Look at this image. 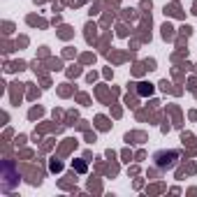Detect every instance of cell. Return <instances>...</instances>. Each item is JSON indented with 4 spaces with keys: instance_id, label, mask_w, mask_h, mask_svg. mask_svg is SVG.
I'll return each mask as SVG.
<instances>
[{
    "instance_id": "obj_1",
    "label": "cell",
    "mask_w": 197,
    "mask_h": 197,
    "mask_svg": "<svg viewBox=\"0 0 197 197\" xmlns=\"http://www.w3.org/2000/svg\"><path fill=\"white\" fill-rule=\"evenodd\" d=\"M176 158H179L176 151H160V153H155V162L160 169H169V167H174Z\"/></svg>"
},
{
    "instance_id": "obj_2",
    "label": "cell",
    "mask_w": 197,
    "mask_h": 197,
    "mask_svg": "<svg viewBox=\"0 0 197 197\" xmlns=\"http://www.w3.org/2000/svg\"><path fill=\"white\" fill-rule=\"evenodd\" d=\"M98 125H100V128H102V130H105V128H109V123H107V121H105V118H102V116L98 118Z\"/></svg>"
}]
</instances>
